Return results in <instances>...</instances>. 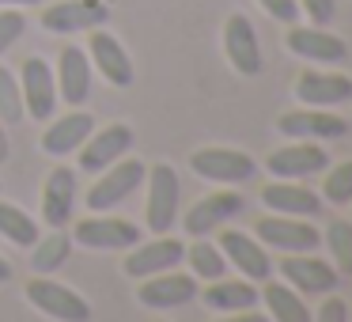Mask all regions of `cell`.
Listing matches in <instances>:
<instances>
[{
    "instance_id": "cell-1",
    "label": "cell",
    "mask_w": 352,
    "mask_h": 322,
    "mask_svg": "<svg viewBox=\"0 0 352 322\" xmlns=\"http://www.w3.org/2000/svg\"><path fill=\"white\" fill-rule=\"evenodd\" d=\"M23 296H27V303H31L34 311L50 314V319H57V322H91V303H87L76 288L54 281V277L34 273L31 281H27Z\"/></svg>"
},
{
    "instance_id": "cell-2",
    "label": "cell",
    "mask_w": 352,
    "mask_h": 322,
    "mask_svg": "<svg viewBox=\"0 0 352 322\" xmlns=\"http://www.w3.org/2000/svg\"><path fill=\"white\" fill-rule=\"evenodd\" d=\"M148 182V205H144V220L148 231L155 235H167L178 220V201H182V182H178V171L170 163H155L144 175Z\"/></svg>"
},
{
    "instance_id": "cell-3",
    "label": "cell",
    "mask_w": 352,
    "mask_h": 322,
    "mask_svg": "<svg viewBox=\"0 0 352 322\" xmlns=\"http://www.w3.org/2000/svg\"><path fill=\"white\" fill-rule=\"evenodd\" d=\"M144 175H148V167L140 160H133V155L110 163L107 171H99L95 186L87 190V208H91V213H107V208L129 201L133 193L144 186Z\"/></svg>"
},
{
    "instance_id": "cell-4",
    "label": "cell",
    "mask_w": 352,
    "mask_h": 322,
    "mask_svg": "<svg viewBox=\"0 0 352 322\" xmlns=\"http://www.w3.org/2000/svg\"><path fill=\"white\" fill-rule=\"evenodd\" d=\"M190 167L197 178L220 182V186H239V182H250L258 175L254 155L239 152V148H201V152L190 155Z\"/></svg>"
},
{
    "instance_id": "cell-5",
    "label": "cell",
    "mask_w": 352,
    "mask_h": 322,
    "mask_svg": "<svg viewBox=\"0 0 352 322\" xmlns=\"http://www.w3.org/2000/svg\"><path fill=\"white\" fill-rule=\"evenodd\" d=\"M254 239H258L261 246H269V250H280V254H307L322 243V235L303 220V216H280V213L261 216V220L254 224Z\"/></svg>"
},
{
    "instance_id": "cell-6",
    "label": "cell",
    "mask_w": 352,
    "mask_h": 322,
    "mask_svg": "<svg viewBox=\"0 0 352 322\" xmlns=\"http://www.w3.org/2000/svg\"><path fill=\"white\" fill-rule=\"evenodd\" d=\"M133 129L125 122H114V125H102L99 133H91V137L84 140V144L76 148L80 155V171H91V175H99V171H107L110 163L125 160V155L133 152Z\"/></svg>"
},
{
    "instance_id": "cell-7",
    "label": "cell",
    "mask_w": 352,
    "mask_h": 322,
    "mask_svg": "<svg viewBox=\"0 0 352 322\" xmlns=\"http://www.w3.org/2000/svg\"><path fill=\"white\" fill-rule=\"evenodd\" d=\"M276 129L288 140H337L349 133V122L329 107H303L276 118Z\"/></svg>"
},
{
    "instance_id": "cell-8",
    "label": "cell",
    "mask_w": 352,
    "mask_h": 322,
    "mask_svg": "<svg viewBox=\"0 0 352 322\" xmlns=\"http://www.w3.org/2000/svg\"><path fill=\"white\" fill-rule=\"evenodd\" d=\"M329 167V152L318 144V140H296V144L276 148L265 160V171L273 178H292V182H303V178L318 175V171Z\"/></svg>"
},
{
    "instance_id": "cell-9",
    "label": "cell",
    "mask_w": 352,
    "mask_h": 322,
    "mask_svg": "<svg viewBox=\"0 0 352 322\" xmlns=\"http://www.w3.org/2000/svg\"><path fill=\"white\" fill-rule=\"evenodd\" d=\"M197 277L193 273H178V269H163V273H152L140 281L137 299L152 311H167V307H182L197 299Z\"/></svg>"
},
{
    "instance_id": "cell-10",
    "label": "cell",
    "mask_w": 352,
    "mask_h": 322,
    "mask_svg": "<svg viewBox=\"0 0 352 322\" xmlns=\"http://www.w3.org/2000/svg\"><path fill=\"white\" fill-rule=\"evenodd\" d=\"M72 243L91 246V250H129L140 243V228L133 220H118V216H87L76 224Z\"/></svg>"
},
{
    "instance_id": "cell-11",
    "label": "cell",
    "mask_w": 352,
    "mask_h": 322,
    "mask_svg": "<svg viewBox=\"0 0 352 322\" xmlns=\"http://www.w3.org/2000/svg\"><path fill=\"white\" fill-rule=\"evenodd\" d=\"M182 258H186V243H182V239L155 235L152 243L129 246V258L122 261V269H125V277H133V281H144V277H152V273L175 269Z\"/></svg>"
},
{
    "instance_id": "cell-12",
    "label": "cell",
    "mask_w": 352,
    "mask_h": 322,
    "mask_svg": "<svg viewBox=\"0 0 352 322\" xmlns=\"http://www.w3.org/2000/svg\"><path fill=\"white\" fill-rule=\"evenodd\" d=\"M280 277L296 292H311V296H326V292H333L337 284H341V273L333 269V261L314 258V250H307V254H284Z\"/></svg>"
},
{
    "instance_id": "cell-13",
    "label": "cell",
    "mask_w": 352,
    "mask_h": 322,
    "mask_svg": "<svg viewBox=\"0 0 352 322\" xmlns=\"http://www.w3.org/2000/svg\"><path fill=\"white\" fill-rule=\"evenodd\" d=\"M19 92H23V110L38 122H46L57 107V80L42 57H27L19 69Z\"/></svg>"
},
{
    "instance_id": "cell-14",
    "label": "cell",
    "mask_w": 352,
    "mask_h": 322,
    "mask_svg": "<svg viewBox=\"0 0 352 322\" xmlns=\"http://www.w3.org/2000/svg\"><path fill=\"white\" fill-rule=\"evenodd\" d=\"M243 213V197H239L235 190H216V193H205L201 201H193L190 213L182 216L186 231H190L193 239L201 235H212V231H220L223 224L231 220V216Z\"/></svg>"
},
{
    "instance_id": "cell-15",
    "label": "cell",
    "mask_w": 352,
    "mask_h": 322,
    "mask_svg": "<svg viewBox=\"0 0 352 322\" xmlns=\"http://www.w3.org/2000/svg\"><path fill=\"white\" fill-rule=\"evenodd\" d=\"M87 57H91V69H99V76L114 87H129L133 84V61H129V50L114 39L110 31L95 27L91 39H87Z\"/></svg>"
},
{
    "instance_id": "cell-16",
    "label": "cell",
    "mask_w": 352,
    "mask_h": 322,
    "mask_svg": "<svg viewBox=\"0 0 352 322\" xmlns=\"http://www.w3.org/2000/svg\"><path fill=\"white\" fill-rule=\"evenodd\" d=\"M91 57L87 50L80 46H65L57 54V69H54V80H57V99H65L69 107H84L87 95H91Z\"/></svg>"
},
{
    "instance_id": "cell-17",
    "label": "cell",
    "mask_w": 352,
    "mask_h": 322,
    "mask_svg": "<svg viewBox=\"0 0 352 322\" xmlns=\"http://www.w3.org/2000/svg\"><path fill=\"white\" fill-rule=\"evenodd\" d=\"M223 54H228L231 69H235L239 76H258L261 72L258 31H254V23L243 16V12L228 16V23H223Z\"/></svg>"
},
{
    "instance_id": "cell-18",
    "label": "cell",
    "mask_w": 352,
    "mask_h": 322,
    "mask_svg": "<svg viewBox=\"0 0 352 322\" xmlns=\"http://www.w3.org/2000/svg\"><path fill=\"white\" fill-rule=\"evenodd\" d=\"M216 246L223 250V261L235 266L246 281H269L273 261H269V250L254 235H246V231H220V243Z\"/></svg>"
},
{
    "instance_id": "cell-19",
    "label": "cell",
    "mask_w": 352,
    "mask_h": 322,
    "mask_svg": "<svg viewBox=\"0 0 352 322\" xmlns=\"http://www.w3.org/2000/svg\"><path fill=\"white\" fill-rule=\"evenodd\" d=\"M107 19L102 0H61L42 12V27L50 34H76V31H95Z\"/></svg>"
},
{
    "instance_id": "cell-20",
    "label": "cell",
    "mask_w": 352,
    "mask_h": 322,
    "mask_svg": "<svg viewBox=\"0 0 352 322\" xmlns=\"http://www.w3.org/2000/svg\"><path fill=\"white\" fill-rule=\"evenodd\" d=\"M261 205L273 208L280 216H318L322 197L303 182H292V178H273L269 186H261Z\"/></svg>"
},
{
    "instance_id": "cell-21",
    "label": "cell",
    "mask_w": 352,
    "mask_h": 322,
    "mask_svg": "<svg viewBox=\"0 0 352 322\" xmlns=\"http://www.w3.org/2000/svg\"><path fill=\"white\" fill-rule=\"evenodd\" d=\"M296 99L303 107H341V103L352 99V76H341V72H299L296 80Z\"/></svg>"
},
{
    "instance_id": "cell-22",
    "label": "cell",
    "mask_w": 352,
    "mask_h": 322,
    "mask_svg": "<svg viewBox=\"0 0 352 322\" xmlns=\"http://www.w3.org/2000/svg\"><path fill=\"white\" fill-rule=\"evenodd\" d=\"M288 50L314 65H341L349 57V46L337 34L322 31V27H296V23L288 31Z\"/></svg>"
},
{
    "instance_id": "cell-23",
    "label": "cell",
    "mask_w": 352,
    "mask_h": 322,
    "mask_svg": "<svg viewBox=\"0 0 352 322\" xmlns=\"http://www.w3.org/2000/svg\"><path fill=\"white\" fill-rule=\"evenodd\" d=\"M72 205H76V171L54 167L46 175V186H42V220L50 228H65L72 216Z\"/></svg>"
},
{
    "instance_id": "cell-24",
    "label": "cell",
    "mask_w": 352,
    "mask_h": 322,
    "mask_svg": "<svg viewBox=\"0 0 352 322\" xmlns=\"http://www.w3.org/2000/svg\"><path fill=\"white\" fill-rule=\"evenodd\" d=\"M91 133H95V118L87 114V110H69L65 118H57V122L46 125V133H42V152L46 155H69V152H76Z\"/></svg>"
},
{
    "instance_id": "cell-25",
    "label": "cell",
    "mask_w": 352,
    "mask_h": 322,
    "mask_svg": "<svg viewBox=\"0 0 352 322\" xmlns=\"http://www.w3.org/2000/svg\"><path fill=\"white\" fill-rule=\"evenodd\" d=\"M201 299H205L216 314H231V311H250V307H258L261 292L254 288V281H246V277L243 281L216 277V281H208V288L201 292Z\"/></svg>"
},
{
    "instance_id": "cell-26",
    "label": "cell",
    "mask_w": 352,
    "mask_h": 322,
    "mask_svg": "<svg viewBox=\"0 0 352 322\" xmlns=\"http://www.w3.org/2000/svg\"><path fill=\"white\" fill-rule=\"evenodd\" d=\"M261 299H265V311L273 322H314L311 307L303 303V292H296L288 281H265L261 288Z\"/></svg>"
},
{
    "instance_id": "cell-27",
    "label": "cell",
    "mask_w": 352,
    "mask_h": 322,
    "mask_svg": "<svg viewBox=\"0 0 352 322\" xmlns=\"http://www.w3.org/2000/svg\"><path fill=\"white\" fill-rule=\"evenodd\" d=\"M72 246H76V243H72L69 231L54 228L50 235H42L38 243L31 246V269H34L38 277H54L57 269H61L65 261L72 258Z\"/></svg>"
},
{
    "instance_id": "cell-28",
    "label": "cell",
    "mask_w": 352,
    "mask_h": 322,
    "mask_svg": "<svg viewBox=\"0 0 352 322\" xmlns=\"http://www.w3.org/2000/svg\"><path fill=\"white\" fill-rule=\"evenodd\" d=\"M0 235L12 239L16 246H27V250H31V246L38 243V224H34V216L23 213L19 205L0 201Z\"/></svg>"
},
{
    "instance_id": "cell-29",
    "label": "cell",
    "mask_w": 352,
    "mask_h": 322,
    "mask_svg": "<svg viewBox=\"0 0 352 322\" xmlns=\"http://www.w3.org/2000/svg\"><path fill=\"white\" fill-rule=\"evenodd\" d=\"M182 261H190V273L201 277V281H216V277H223V269H228V261H223V250H220L216 243H208L205 235H201L197 243L186 250Z\"/></svg>"
},
{
    "instance_id": "cell-30",
    "label": "cell",
    "mask_w": 352,
    "mask_h": 322,
    "mask_svg": "<svg viewBox=\"0 0 352 322\" xmlns=\"http://www.w3.org/2000/svg\"><path fill=\"white\" fill-rule=\"evenodd\" d=\"M322 239H326V246H329L333 269L341 277H352V220H333Z\"/></svg>"
},
{
    "instance_id": "cell-31",
    "label": "cell",
    "mask_w": 352,
    "mask_h": 322,
    "mask_svg": "<svg viewBox=\"0 0 352 322\" xmlns=\"http://www.w3.org/2000/svg\"><path fill=\"white\" fill-rule=\"evenodd\" d=\"M27 118L23 110V92H19V80L12 76V69L0 65V122L4 125H19Z\"/></svg>"
},
{
    "instance_id": "cell-32",
    "label": "cell",
    "mask_w": 352,
    "mask_h": 322,
    "mask_svg": "<svg viewBox=\"0 0 352 322\" xmlns=\"http://www.w3.org/2000/svg\"><path fill=\"white\" fill-rule=\"evenodd\" d=\"M322 197L333 201V205H349V201H352V160L337 163V167H326V178H322Z\"/></svg>"
},
{
    "instance_id": "cell-33",
    "label": "cell",
    "mask_w": 352,
    "mask_h": 322,
    "mask_svg": "<svg viewBox=\"0 0 352 322\" xmlns=\"http://www.w3.org/2000/svg\"><path fill=\"white\" fill-rule=\"evenodd\" d=\"M23 27H27V19L19 8H0V54H8V50L16 46Z\"/></svg>"
},
{
    "instance_id": "cell-34",
    "label": "cell",
    "mask_w": 352,
    "mask_h": 322,
    "mask_svg": "<svg viewBox=\"0 0 352 322\" xmlns=\"http://www.w3.org/2000/svg\"><path fill=\"white\" fill-rule=\"evenodd\" d=\"M296 4H299V12H307V19L314 27H326L337 16V0H296Z\"/></svg>"
},
{
    "instance_id": "cell-35",
    "label": "cell",
    "mask_w": 352,
    "mask_h": 322,
    "mask_svg": "<svg viewBox=\"0 0 352 322\" xmlns=\"http://www.w3.org/2000/svg\"><path fill=\"white\" fill-rule=\"evenodd\" d=\"M314 322H349V303H344L341 296H329L322 299V307L314 311Z\"/></svg>"
},
{
    "instance_id": "cell-36",
    "label": "cell",
    "mask_w": 352,
    "mask_h": 322,
    "mask_svg": "<svg viewBox=\"0 0 352 322\" xmlns=\"http://www.w3.org/2000/svg\"><path fill=\"white\" fill-rule=\"evenodd\" d=\"M261 8H265L273 19H280V23H288V27L299 19V4H296V0H261Z\"/></svg>"
},
{
    "instance_id": "cell-37",
    "label": "cell",
    "mask_w": 352,
    "mask_h": 322,
    "mask_svg": "<svg viewBox=\"0 0 352 322\" xmlns=\"http://www.w3.org/2000/svg\"><path fill=\"white\" fill-rule=\"evenodd\" d=\"M216 322H273L269 314H261L258 307H250V311H231V314H220Z\"/></svg>"
},
{
    "instance_id": "cell-38",
    "label": "cell",
    "mask_w": 352,
    "mask_h": 322,
    "mask_svg": "<svg viewBox=\"0 0 352 322\" xmlns=\"http://www.w3.org/2000/svg\"><path fill=\"white\" fill-rule=\"evenodd\" d=\"M8 155H12V148H8V125L0 122V163L8 160Z\"/></svg>"
},
{
    "instance_id": "cell-39",
    "label": "cell",
    "mask_w": 352,
    "mask_h": 322,
    "mask_svg": "<svg viewBox=\"0 0 352 322\" xmlns=\"http://www.w3.org/2000/svg\"><path fill=\"white\" fill-rule=\"evenodd\" d=\"M27 4H38V0H0V8H27Z\"/></svg>"
},
{
    "instance_id": "cell-40",
    "label": "cell",
    "mask_w": 352,
    "mask_h": 322,
    "mask_svg": "<svg viewBox=\"0 0 352 322\" xmlns=\"http://www.w3.org/2000/svg\"><path fill=\"white\" fill-rule=\"evenodd\" d=\"M8 281H12V261L0 258V284H8Z\"/></svg>"
},
{
    "instance_id": "cell-41",
    "label": "cell",
    "mask_w": 352,
    "mask_h": 322,
    "mask_svg": "<svg viewBox=\"0 0 352 322\" xmlns=\"http://www.w3.org/2000/svg\"><path fill=\"white\" fill-rule=\"evenodd\" d=\"M349 322H352V307H349Z\"/></svg>"
},
{
    "instance_id": "cell-42",
    "label": "cell",
    "mask_w": 352,
    "mask_h": 322,
    "mask_svg": "<svg viewBox=\"0 0 352 322\" xmlns=\"http://www.w3.org/2000/svg\"><path fill=\"white\" fill-rule=\"evenodd\" d=\"M349 205H352V201H349Z\"/></svg>"
}]
</instances>
